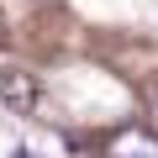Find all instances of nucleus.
<instances>
[{"label": "nucleus", "mask_w": 158, "mask_h": 158, "mask_svg": "<svg viewBox=\"0 0 158 158\" xmlns=\"http://www.w3.org/2000/svg\"><path fill=\"white\" fill-rule=\"evenodd\" d=\"M11 158H32V153H27V148H16V153H11Z\"/></svg>", "instance_id": "3"}, {"label": "nucleus", "mask_w": 158, "mask_h": 158, "mask_svg": "<svg viewBox=\"0 0 158 158\" xmlns=\"http://www.w3.org/2000/svg\"><path fill=\"white\" fill-rule=\"evenodd\" d=\"M0 100L11 106V116H32L37 100H42L37 74H27V69H0Z\"/></svg>", "instance_id": "1"}, {"label": "nucleus", "mask_w": 158, "mask_h": 158, "mask_svg": "<svg viewBox=\"0 0 158 158\" xmlns=\"http://www.w3.org/2000/svg\"><path fill=\"white\" fill-rule=\"evenodd\" d=\"M153 106H158V85H153Z\"/></svg>", "instance_id": "4"}, {"label": "nucleus", "mask_w": 158, "mask_h": 158, "mask_svg": "<svg viewBox=\"0 0 158 158\" xmlns=\"http://www.w3.org/2000/svg\"><path fill=\"white\" fill-rule=\"evenodd\" d=\"M106 158H158V137L148 127H121L106 142Z\"/></svg>", "instance_id": "2"}]
</instances>
